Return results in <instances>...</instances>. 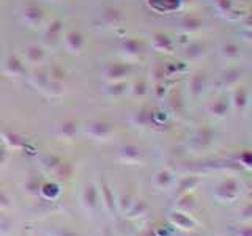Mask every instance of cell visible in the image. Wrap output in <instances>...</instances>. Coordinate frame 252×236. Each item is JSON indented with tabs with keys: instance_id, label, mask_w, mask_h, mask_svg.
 <instances>
[{
	"instance_id": "cell-1",
	"label": "cell",
	"mask_w": 252,
	"mask_h": 236,
	"mask_svg": "<svg viewBox=\"0 0 252 236\" xmlns=\"http://www.w3.org/2000/svg\"><path fill=\"white\" fill-rule=\"evenodd\" d=\"M82 205H84V208L89 209V211L96 208V205H98V189L94 184L85 186L84 192H82Z\"/></svg>"
},
{
	"instance_id": "cell-2",
	"label": "cell",
	"mask_w": 252,
	"mask_h": 236,
	"mask_svg": "<svg viewBox=\"0 0 252 236\" xmlns=\"http://www.w3.org/2000/svg\"><path fill=\"white\" fill-rule=\"evenodd\" d=\"M101 197H102V202H104V206L110 212H114L115 211V199H114L112 191H110V187L106 183L101 184Z\"/></svg>"
},
{
	"instance_id": "cell-3",
	"label": "cell",
	"mask_w": 252,
	"mask_h": 236,
	"mask_svg": "<svg viewBox=\"0 0 252 236\" xmlns=\"http://www.w3.org/2000/svg\"><path fill=\"white\" fill-rule=\"evenodd\" d=\"M39 192L47 200H54L55 197L59 195V186L52 183V181H47V183H43L41 189H39Z\"/></svg>"
},
{
	"instance_id": "cell-4",
	"label": "cell",
	"mask_w": 252,
	"mask_h": 236,
	"mask_svg": "<svg viewBox=\"0 0 252 236\" xmlns=\"http://www.w3.org/2000/svg\"><path fill=\"white\" fill-rule=\"evenodd\" d=\"M110 129L112 128H110V124H107V123H94L90 128V132L93 137L102 139V137H106L107 134H110Z\"/></svg>"
},
{
	"instance_id": "cell-5",
	"label": "cell",
	"mask_w": 252,
	"mask_h": 236,
	"mask_svg": "<svg viewBox=\"0 0 252 236\" xmlns=\"http://www.w3.org/2000/svg\"><path fill=\"white\" fill-rule=\"evenodd\" d=\"M41 186H43V181H41V178L36 177V175L29 177L27 181H26V189H27V192H30V194L39 192V189H41Z\"/></svg>"
},
{
	"instance_id": "cell-6",
	"label": "cell",
	"mask_w": 252,
	"mask_h": 236,
	"mask_svg": "<svg viewBox=\"0 0 252 236\" xmlns=\"http://www.w3.org/2000/svg\"><path fill=\"white\" fill-rule=\"evenodd\" d=\"M54 173H55L57 177H60L62 179H66V178L71 177V167H69L68 164H62V162H60V164H59V167L54 170Z\"/></svg>"
},
{
	"instance_id": "cell-7",
	"label": "cell",
	"mask_w": 252,
	"mask_h": 236,
	"mask_svg": "<svg viewBox=\"0 0 252 236\" xmlns=\"http://www.w3.org/2000/svg\"><path fill=\"white\" fill-rule=\"evenodd\" d=\"M11 205V199L10 195H8L2 187H0V211L2 209H6L8 206Z\"/></svg>"
},
{
	"instance_id": "cell-8",
	"label": "cell",
	"mask_w": 252,
	"mask_h": 236,
	"mask_svg": "<svg viewBox=\"0 0 252 236\" xmlns=\"http://www.w3.org/2000/svg\"><path fill=\"white\" fill-rule=\"evenodd\" d=\"M54 236H81V235L74 230H69V228H59V230L54 233Z\"/></svg>"
},
{
	"instance_id": "cell-9",
	"label": "cell",
	"mask_w": 252,
	"mask_h": 236,
	"mask_svg": "<svg viewBox=\"0 0 252 236\" xmlns=\"http://www.w3.org/2000/svg\"><path fill=\"white\" fill-rule=\"evenodd\" d=\"M74 131H76V126L73 123H66L65 126H63V136L65 137L74 136Z\"/></svg>"
},
{
	"instance_id": "cell-10",
	"label": "cell",
	"mask_w": 252,
	"mask_h": 236,
	"mask_svg": "<svg viewBox=\"0 0 252 236\" xmlns=\"http://www.w3.org/2000/svg\"><path fill=\"white\" fill-rule=\"evenodd\" d=\"M8 139V142L11 144V147H14V148H18V147H21V139L18 137V136H14V134H8L6 136Z\"/></svg>"
},
{
	"instance_id": "cell-11",
	"label": "cell",
	"mask_w": 252,
	"mask_h": 236,
	"mask_svg": "<svg viewBox=\"0 0 252 236\" xmlns=\"http://www.w3.org/2000/svg\"><path fill=\"white\" fill-rule=\"evenodd\" d=\"M5 161H6V151L3 147H0V167L5 164Z\"/></svg>"
}]
</instances>
